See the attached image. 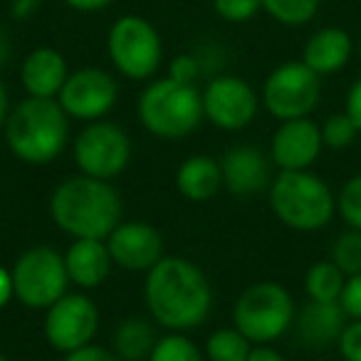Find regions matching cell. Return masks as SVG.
<instances>
[{
	"mask_svg": "<svg viewBox=\"0 0 361 361\" xmlns=\"http://www.w3.org/2000/svg\"><path fill=\"white\" fill-rule=\"evenodd\" d=\"M3 129L16 159L30 166H45L65 151L70 141V116L57 99L27 97L11 109Z\"/></svg>",
	"mask_w": 361,
	"mask_h": 361,
	"instance_id": "3",
	"label": "cell"
},
{
	"mask_svg": "<svg viewBox=\"0 0 361 361\" xmlns=\"http://www.w3.org/2000/svg\"><path fill=\"white\" fill-rule=\"evenodd\" d=\"M106 247L114 265L126 272H149L164 257V238L144 221L119 223L106 235Z\"/></svg>",
	"mask_w": 361,
	"mask_h": 361,
	"instance_id": "14",
	"label": "cell"
},
{
	"mask_svg": "<svg viewBox=\"0 0 361 361\" xmlns=\"http://www.w3.org/2000/svg\"><path fill=\"white\" fill-rule=\"evenodd\" d=\"M262 11L282 25H305L319 11V0H260Z\"/></svg>",
	"mask_w": 361,
	"mask_h": 361,
	"instance_id": "26",
	"label": "cell"
},
{
	"mask_svg": "<svg viewBox=\"0 0 361 361\" xmlns=\"http://www.w3.org/2000/svg\"><path fill=\"white\" fill-rule=\"evenodd\" d=\"M295 302L280 282H255L240 292L233 307V326L252 344L277 341L295 324Z\"/></svg>",
	"mask_w": 361,
	"mask_h": 361,
	"instance_id": "6",
	"label": "cell"
},
{
	"mask_svg": "<svg viewBox=\"0 0 361 361\" xmlns=\"http://www.w3.org/2000/svg\"><path fill=\"white\" fill-rule=\"evenodd\" d=\"M50 216L72 240H106V235L121 223V198L109 180L85 173L70 176L52 191Z\"/></svg>",
	"mask_w": 361,
	"mask_h": 361,
	"instance_id": "2",
	"label": "cell"
},
{
	"mask_svg": "<svg viewBox=\"0 0 361 361\" xmlns=\"http://www.w3.org/2000/svg\"><path fill=\"white\" fill-rule=\"evenodd\" d=\"M295 324L302 344L312 346V349H324V346L339 341L346 326V312L341 310L339 302L310 300L297 314Z\"/></svg>",
	"mask_w": 361,
	"mask_h": 361,
	"instance_id": "19",
	"label": "cell"
},
{
	"mask_svg": "<svg viewBox=\"0 0 361 361\" xmlns=\"http://www.w3.org/2000/svg\"><path fill=\"white\" fill-rule=\"evenodd\" d=\"M176 188L186 201L206 203L223 188L221 161L206 154L188 156L176 171Z\"/></svg>",
	"mask_w": 361,
	"mask_h": 361,
	"instance_id": "21",
	"label": "cell"
},
{
	"mask_svg": "<svg viewBox=\"0 0 361 361\" xmlns=\"http://www.w3.org/2000/svg\"><path fill=\"white\" fill-rule=\"evenodd\" d=\"M331 262L344 272L346 277L361 272V231L351 228L349 233H341L331 247Z\"/></svg>",
	"mask_w": 361,
	"mask_h": 361,
	"instance_id": "27",
	"label": "cell"
},
{
	"mask_svg": "<svg viewBox=\"0 0 361 361\" xmlns=\"http://www.w3.org/2000/svg\"><path fill=\"white\" fill-rule=\"evenodd\" d=\"M356 136H359V129H356V124L351 121V116L346 111L344 114H331L322 124V141H324L326 149H349L356 141Z\"/></svg>",
	"mask_w": 361,
	"mask_h": 361,
	"instance_id": "28",
	"label": "cell"
},
{
	"mask_svg": "<svg viewBox=\"0 0 361 361\" xmlns=\"http://www.w3.org/2000/svg\"><path fill=\"white\" fill-rule=\"evenodd\" d=\"M75 161L80 173L111 180L124 173L131 161V139L114 121H90L75 139Z\"/></svg>",
	"mask_w": 361,
	"mask_h": 361,
	"instance_id": "10",
	"label": "cell"
},
{
	"mask_svg": "<svg viewBox=\"0 0 361 361\" xmlns=\"http://www.w3.org/2000/svg\"><path fill=\"white\" fill-rule=\"evenodd\" d=\"M119 99V85L109 72L99 67H82L70 72L57 102L67 116L80 121H99L114 109Z\"/></svg>",
	"mask_w": 361,
	"mask_h": 361,
	"instance_id": "12",
	"label": "cell"
},
{
	"mask_svg": "<svg viewBox=\"0 0 361 361\" xmlns=\"http://www.w3.org/2000/svg\"><path fill=\"white\" fill-rule=\"evenodd\" d=\"M8 57H11V40L3 30H0V67L6 65Z\"/></svg>",
	"mask_w": 361,
	"mask_h": 361,
	"instance_id": "41",
	"label": "cell"
},
{
	"mask_svg": "<svg viewBox=\"0 0 361 361\" xmlns=\"http://www.w3.org/2000/svg\"><path fill=\"white\" fill-rule=\"evenodd\" d=\"M252 346L255 344H252L238 326H223V329H216L206 339V359L208 361H247Z\"/></svg>",
	"mask_w": 361,
	"mask_h": 361,
	"instance_id": "24",
	"label": "cell"
},
{
	"mask_svg": "<svg viewBox=\"0 0 361 361\" xmlns=\"http://www.w3.org/2000/svg\"><path fill=\"white\" fill-rule=\"evenodd\" d=\"M339 305H341V310L346 312L349 319H361V272L359 275L346 277V285H344V290H341Z\"/></svg>",
	"mask_w": 361,
	"mask_h": 361,
	"instance_id": "33",
	"label": "cell"
},
{
	"mask_svg": "<svg viewBox=\"0 0 361 361\" xmlns=\"http://www.w3.org/2000/svg\"><path fill=\"white\" fill-rule=\"evenodd\" d=\"M223 188L233 196H255L270 191V159L255 146H235L221 159Z\"/></svg>",
	"mask_w": 361,
	"mask_h": 361,
	"instance_id": "16",
	"label": "cell"
},
{
	"mask_svg": "<svg viewBox=\"0 0 361 361\" xmlns=\"http://www.w3.org/2000/svg\"><path fill=\"white\" fill-rule=\"evenodd\" d=\"M336 211L344 218L346 226L361 231V173L351 176L341 186L339 196H336Z\"/></svg>",
	"mask_w": 361,
	"mask_h": 361,
	"instance_id": "29",
	"label": "cell"
},
{
	"mask_svg": "<svg viewBox=\"0 0 361 361\" xmlns=\"http://www.w3.org/2000/svg\"><path fill=\"white\" fill-rule=\"evenodd\" d=\"M201 97L206 119L223 131H240L250 126L260 106L255 90L245 80L231 75L211 80Z\"/></svg>",
	"mask_w": 361,
	"mask_h": 361,
	"instance_id": "13",
	"label": "cell"
},
{
	"mask_svg": "<svg viewBox=\"0 0 361 361\" xmlns=\"http://www.w3.org/2000/svg\"><path fill=\"white\" fill-rule=\"evenodd\" d=\"M62 361H121V359L114 354V349H104V346H97L92 341V344L80 346V349L65 354Z\"/></svg>",
	"mask_w": 361,
	"mask_h": 361,
	"instance_id": "34",
	"label": "cell"
},
{
	"mask_svg": "<svg viewBox=\"0 0 361 361\" xmlns=\"http://www.w3.org/2000/svg\"><path fill=\"white\" fill-rule=\"evenodd\" d=\"M198 75H201V60L196 55H178L171 60L169 77L183 85H196Z\"/></svg>",
	"mask_w": 361,
	"mask_h": 361,
	"instance_id": "31",
	"label": "cell"
},
{
	"mask_svg": "<svg viewBox=\"0 0 361 361\" xmlns=\"http://www.w3.org/2000/svg\"><path fill=\"white\" fill-rule=\"evenodd\" d=\"M67 77L70 70L65 57L52 47H35L20 67V82L27 97H40V99H57Z\"/></svg>",
	"mask_w": 361,
	"mask_h": 361,
	"instance_id": "18",
	"label": "cell"
},
{
	"mask_svg": "<svg viewBox=\"0 0 361 361\" xmlns=\"http://www.w3.org/2000/svg\"><path fill=\"white\" fill-rule=\"evenodd\" d=\"M106 52L116 72L129 80L154 77L164 57L159 30L139 16H124L111 25L106 37Z\"/></svg>",
	"mask_w": 361,
	"mask_h": 361,
	"instance_id": "8",
	"label": "cell"
},
{
	"mask_svg": "<svg viewBox=\"0 0 361 361\" xmlns=\"http://www.w3.org/2000/svg\"><path fill=\"white\" fill-rule=\"evenodd\" d=\"M319 97L322 77L302 60L275 67L262 87V104L280 121L310 116L319 104Z\"/></svg>",
	"mask_w": 361,
	"mask_h": 361,
	"instance_id": "9",
	"label": "cell"
},
{
	"mask_svg": "<svg viewBox=\"0 0 361 361\" xmlns=\"http://www.w3.org/2000/svg\"><path fill=\"white\" fill-rule=\"evenodd\" d=\"M67 6L72 11H80V13H94V11H102L111 3V0H65Z\"/></svg>",
	"mask_w": 361,
	"mask_h": 361,
	"instance_id": "39",
	"label": "cell"
},
{
	"mask_svg": "<svg viewBox=\"0 0 361 361\" xmlns=\"http://www.w3.org/2000/svg\"><path fill=\"white\" fill-rule=\"evenodd\" d=\"M65 265L72 285H77L80 290H97L109 277L114 260H111L106 240L80 238V240H72V245L67 247Z\"/></svg>",
	"mask_w": 361,
	"mask_h": 361,
	"instance_id": "17",
	"label": "cell"
},
{
	"mask_svg": "<svg viewBox=\"0 0 361 361\" xmlns=\"http://www.w3.org/2000/svg\"><path fill=\"white\" fill-rule=\"evenodd\" d=\"M40 8V0H13L11 13L16 20H27L35 16V11Z\"/></svg>",
	"mask_w": 361,
	"mask_h": 361,
	"instance_id": "36",
	"label": "cell"
},
{
	"mask_svg": "<svg viewBox=\"0 0 361 361\" xmlns=\"http://www.w3.org/2000/svg\"><path fill=\"white\" fill-rule=\"evenodd\" d=\"M99 329V310L85 292H67L65 297L45 310V339L52 349L70 354V351L94 341Z\"/></svg>",
	"mask_w": 361,
	"mask_h": 361,
	"instance_id": "11",
	"label": "cell"
},
{
	"mask_svg": "<svg viewBox=\"0 0 361 361\" xmlns=\"http://www.w3.org/2000/svg\"><path fill=\"white\" fill-rule=\"evenodd\" d=\"M346 114L351 116V121L356 124V129H359L361 134V77L351 85L349 94H346Z\"/></svg>",
	"mask_w": 361,
	"mask_h": 361,
	"instance_id": "35",
	"label": "cell"
},
{
	"mask_svg": "<svg viewBox=\"0 0 361 361\" xmlns=\"http://www.w3.org/2000/svg\"><path fill=\"white\" fill-rule=\"evenodd\" d=\"M247 361H287V359L280 354V351L272 349V346L255 344V346H252V351H250V356H247Z\"/></svg>",
	"mask_w": 361,
	"mask_h": 361,
	"instance_id": "38",
	"label": "cell"
},
{
	"mask_svg": "<svg viewBox=\"0 0 361 361\" xmlns=\"http://www.w3.org/2000/svg\"><path fill=\"white\" fill-rule=\"evenodd\" d=\"M8 114H11V97H8L6 85H3V82H0V129H3V126H6Z\"/></svg>",
	"mask_w": 361,
	"mask_h": 361,
	"instance_id": "40",
	"label": "cell"
},
{
	"mask_svg": "<svg viewBox=\"0 0 361 361\" xmlns=\"http://www.w3.org/2000/svg\"><path fill=\"white\" fill-rule=\"evenodd\" d=\"M13 297H16V290H13V275H11V270L0 267V310L11 305Z\"/></svg>",
	"mask_w": 361,
	"mask_h": 361,
	"instance_id": "37",
	"label": "cell"
},
{
	"mask_svg": "<svg viewBox=\"0 0 361 361\" xmlns=\"http://www.w3.org/2000/svg\"><path fill=\"white\" fill-rule=\"evenodd\" d=\"M351 50H354V45H351L349 32L341 30V27H322L307 40L302 62L319 77H326L344 70L351 57Z\"/></svg>",
	"mask_w": 361,
	"mask_h": 361,
	"instance_id": "20",
	"label": "cell"
},
{
	"mask_svg": "<svg viewBox=\"0 0 361 361\" xmlns=\"http://www.w3.org/2000/svg\"><path fill=\"white\" fill-rule=\"evenodd\" d=\"M213 8L226 23H247L262 11L260 0H213Z\"/></svg>",
	"mask_w": 361,
	"mask_h": 361,
	"instance_id": "30",
	"label": "cell"
},
{
	"mask_svg": "<svg viewBox=\"0 0 361 361\" xmlns=\"http://www.w3.org/2000/svg\"><path fill=\"white\" fill-rule=\"evenodd\" d=\"M144 302L151 319L169 331H191L213 310V287L208 275L188 257L164 255L144 282Z\"/></svg>",
	"mask_w": 361,
	"mask_h": 361,
	"instance_id": "1",
	"label": "cell"
},
{
	"mask_svg": "<svg viewBox=\"0 0 361 361\" xmlns=\"http://www.w3.org/2000/svg\"><path fill=\"white\" fill-rule=\"evenodd\" d=\"M114 354L121 361H146L156 344V331L149 319L129 317L114 331Z\"/></svg>",
	"mask_w": 361,
	"mask_h": 361,
	"instance_id": "22",
	"label": "cell"
},
{
	"mask_svg": "<svg viewBox=\"0 0 361 361\" xmlns=\"http://www.w3.org/2000/svg\"><path fill=\"white\" fill-rule=\"evenodd\" d=\"M11 275L16 300L27 310L45 312L60 297H65L67 287L72 285L70 275H67L65 255H60L50 245H35L20 252L18 260L13 262Z\"/></svg>",
	"mask_w": 361,
	"mask_h": 361,
	"instance_id": "7",
	"label": "cell"
},
{
	"mask_svg": "<svg viewBox=\"0 0 361 361\" xmlns=\"http://www.w3.org/2000/svg\"><path fill=\"white\" fill-rule=\"evenodd\" d=\"M322 149V126L310 116H302L277 126L270 141V159L280 171H307L319 159Z\"/></svg>",
	"mask_w": 361,
	"mask_h": 361,
	"instance_id": "15",
	"label": "cell"
},
{
	"mask_svg": "<svg viewBox=\"0 0 361 361\" xmlns=\"http://www.w3.org/2000/svg\"><path fill=\"white\" fill-rule=\"evenodd\" d=\"M270 206L282 226L300 233L322 231L336 211V198L310 171H280L270 183Z\"/></svg>",
	"mask_w": 361,
	"mask_h": 361,
	"instance_id": "4",
	"label": "cell"
},
{
	"mask_svg": "<svg viewBox=\"0 0 361 361\" xmlns=\"http://www.w3.org/2000/svg\"><path fill=\"white\" fill-rule=\"evenodd\" d=\"M146 361H203V351L186 336V331H169L156 339Z\"/></svg>",
	"mask_w": 361,
	"mask_h": 361,
	"instance_id": "25",
	"label": "cell"
},
{
	"mask_svg": "<svg viewBox=\"0 0 361 361\" xmlns=\"http://www.w3.org/2000/svg\"><path fill=\"white\" fill-rule=\"evenodd\" d=\"M0 361H11V359H8V356H6V354H0Z\"/></svg>",
	"mask_w": 361,
	"mask_h": 361,
	"instance_id": "42",
	"label": "cell"
},
{
	"mask_svg": "<svg viewBox=\"0 0 361 361\" xmlns=\"http://www.w3.org/2000/svg\"><path fill=\"white\" fill-rule=\"evenodd\" d=\"M339 354L344 361H361V319H351L339 336Z\"/></svg>",
	"mask_w": 361,
	"mask_h": 361,
	"instance_id": "32",
	"label": "cell"
},
{
	"mask_svg": "<svg viewBox=\"0 0 361 361\" xmlns=\"http://www.w3.org/2000/svg\"><path fill=\"white\" fill-rule=\"evenodd\" d=\"M346 285V275L331 260H319L310 265L305 275V292L317 302H339L341 290Z\"/></svg>",
	"mask_w": 361,
	"mask_h": 361,
	"instance_id": "23",
	"label": "cell"
},
{
	"mask_svg": "<svg viewBox=\"0 0 361 361\" xmlns=\"http://www.w3.org/2000/svg\"><path fill=\"white\" fill-rule=\"evenodd\" d=\"M139 119L159 139H183L206 119L203 97L196 85H183L171 77L156 80L139 97Z\"/></svg>",
	"mask_w": 361,
	"mask_h": 361,
	"instance_id": "5",
	"label": "cell"
},
{
	"mask_svg": "<svg viewBox=\"0 0 361 361\" xmlns=\"http://www.w3.org/2000/svg\"><path fill=\"white\" fill-rule=\"evenodd\" d=\"M359 55H361V45H359Z\"/></svg>",
	"mask_w": 361,
	"mask_h": 361,
	"instance_id": "43",
	"label": "cell"
}]
</instances>
